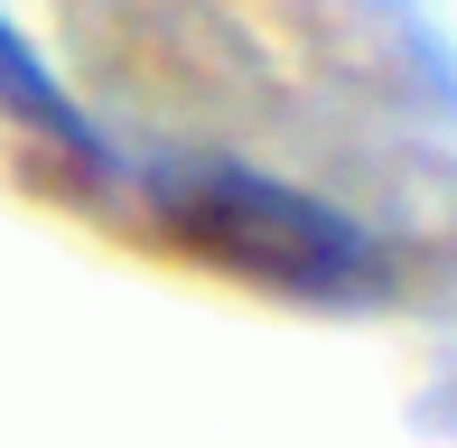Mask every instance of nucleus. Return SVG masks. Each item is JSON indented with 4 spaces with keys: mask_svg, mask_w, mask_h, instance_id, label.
<instances>
[{
    "mask_svg": "<svg viewBox=\"0 0 457 448\" xmlns=\"http://www.w3.org/2000/svg\"><path fill=\"white\" fill-rule=\"evenodd\" d=\"M159 234L224 280H253L271 299H364L383 280L373 243L337 206L280 187L262 169H178L159 178Z\"/></svg>",
    "mask_w": 457,
    "mask_h": 448,
    "instance_id": "nucleus-1",
    "label": "nucleus"
}]
</instances>
